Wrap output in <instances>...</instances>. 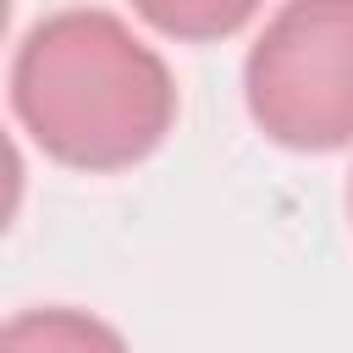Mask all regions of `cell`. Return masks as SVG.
<instances>
[{"label": "cell", "instance_id": "obj_1", "mask_svg": "<svg viewBox=\"0 0 353 353\" xmlns=\"http://www.w3.org/2000/svg\"><path fill=\"white\" fill-rule=\"evenodd\" d=\"M11 110L28 138L72 171H127L176 121L165 55L105 6L39 17L11 55Z\"/></svg>", "mask_w": 353, "mask_h": 353}, {"label": "cell", "instance_id": "obj_2", "mask_svg": "<svg viewBox=\"0 0 353 353\" xmlns=\"http://www.w3.org/2000/svg\"><path fill=\"white\" fill-rule=\"evenodd\" d=\"M254 127L298 154L353 143V0H292L265 17L243 61Z\"/></svg>", "mask_w": 353, "mask_h": 353}, {"label": "cell", "instance_id": "obj_3", "mask_svg": "<svg viewBox=\"0 0 353 353\" xmlns=\"http://www.w3.org/2000/svg\"><path fill=\"white\" fill-rule=\"evenodd\" d=\"M0 353H132V347L110 320H99L88 309L44 303V309H22L6 320Z\"/></svg>", "mask_w": 353, "mask_h": 353}, {"label": "cell", "instance_id": "obj_4", "mask_svg": "<svg viewBox=\"0 0 353 353\" xmlns=\"http://www.w3.org/2000/svg\"><path fill=\"white\" fill-rule=\"evenodd\" d=\"M138 17L160 33H176V39H221V33H237L259 17V6L248 0H143Z\"/></svg>", "mask_w": 353, "mask_h": 353}, {"label": "cell", "instance_id": "obj_5", "mask_svg": "<svg viewBox=\"0 0 353 353\" xmlns=\"http://www.w3.org/2000/svg\"><path fill=\"white\" fill-rule=\"evenodd\" d=\"M347 215H353V182H347Z\"/></svg>", "mask_w": 353, "mask_h": 353}]
</instances>
